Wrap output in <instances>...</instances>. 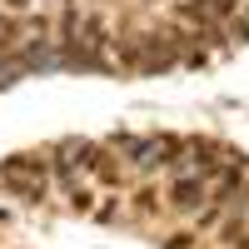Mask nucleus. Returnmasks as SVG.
Here are the masks:
<instances>
[{
  "instance_id": "1",
  "label": "nucleus",
  "mask_w": 249,
  "mask_h": 249,
  "mask_svg": "<svg viewBox=\"0 0 249 249\" xmlns=\"http://www.w3.org/2000/svg\"><path fill=\"white\" fill-rule=\"evenodd\" d=\"M120 144L135 155V170H155L160 160H170V155L179 150V144H175V140H164V135H155V140H124V135H120Z\"/></svg>"
},
{
  "instance_id": "2",
  "label": "nucleus",
  "mask_w": 249,
  "mask_h": 249,
  "mask_svg": "<svg viewBox=\"0 0 249 249\" xmlns=\"http://www.w3.org/2000/svg\"><path fill=\"white\" fill-rule=\"evenodd\" d=\"M199 190H204L199 179H184L179 190H175V204H179V210H195V204H199Z\"/></svg>"
}]
</instances>
